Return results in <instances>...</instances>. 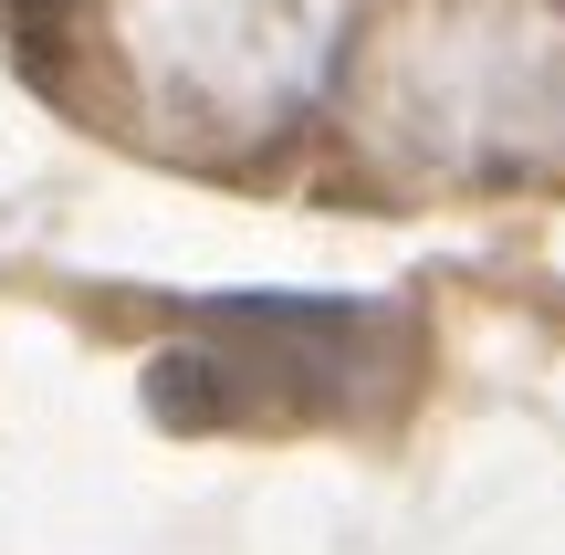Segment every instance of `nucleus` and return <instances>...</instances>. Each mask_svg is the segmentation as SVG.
Segmentation results:
<instances>
[{"label": "nucleus", "mask_w": 565, "mask_h": 555, "mask_svg": "<svg viewBox=\"0 0 565 555\" xmlns=\"http://www.w3.org/2000/svg\"><path fill=\"white\" fill-rule=\"evenodd\" d=\"M419 377V335L398 305L345 293H221L189 346L147 356V409L168 430H315L366 419Z\"/></svg>", "instance_id": "1"}, {"label": "nucleus", "mask_w": 565, "mask_h": 555, "mask_svg": "<svg viewBox=\"0 0 565 555\" xmlns=\"http://www.w3.org/2000/svg\"><path fill=\"white\" fill-rule=\"evenodd\" d=\"M555 11H565V0H555Z\"/></svg>", "instance_id": "2"}]
</instances>
